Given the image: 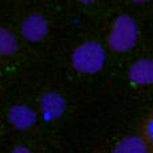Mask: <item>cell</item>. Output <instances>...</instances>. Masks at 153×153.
<instances>
[{"instance_id": "1", "label": "cell", "mask_w": 153, "mask_h": 153, "mask_svg": "<svg viewBox=\"0 0 153 153\" xmlns=\"http://www.w3.org/2000/svg\"><path fill=\"white\" fill-rule=\"evenodd\" d=\"M108 53L98 40H85L79 43L70 55L73 69L81 74H97L105 67Z\"/></svg>"}, {"instance_id": "2", "label": "cell", "mask_w": 153, "mask_h": 153, "mask_svg": "<svg viewBox=\"0 0 153 153\" xmlns=\"http://www.w3.org/2000/svg\"><path fill=\"white\" fill-rule=\"evenodd\" d=\"M140 30L136 19L129 13H120L114 18L108 34V46L111 51L124 54L138 42Z\"/></svg>"}, {"instance_id": "3", "label": "cell", "mask_w": 153, "mask_h": 153, "mask_svg": "<svg viewBox=\"0 0 153 153\" xmlns=\"http://www.w3.org/2000/svg\"><path fill=\"white\" fill-rule=\"evenodd\" d=\"M20 35L26 42L28 43H39L45 40L50 31V23L48 19L40 12L28 13L22 20L19 26Z\"/></svg>"}, {"instance_id": "4", "label": "cell", "mask_w": 153, "mask_h": 153, "mask_svg": "<svg viewBox=\"0 0 153 153\" xmlns=\"http://www.w3.org/2000/svg\"><path fill=\"white\" fill-rule=\"evenodd\" d=\"M67 102L63 94L55 90H47L39 98V113L47 122L58 121L65 116Z\"/></svg>"}, {"instance_id": "5", "label": "cell", "mask_w": 153, "mask_h": 153, "mask_svg": "<svg viewBox=\"0 0 153 153\" xmlns=\"http://www.w3.org/2000/svg\"><path fill=\"white\" fill-rule=\"evenodd\" d=\"M7 120L16 130H28L36 124L38 113L35 109L23 103H15L7 111Z\"/></svg>"}, {"instance_id": "6", "label": "cell", "mask_w": 153, "mask_h": 153, "mask_svg": "<svg viewBox=\"0 0 153 153\" xmlns=\"http://www.w3.org/2000/svg\"><path fill=\"white\" fill-rule=\"evenodd\" d=\"M126 76L134 86H153V58L136 59L128 69Z\"/></svg>"}, {"instance_id": "7", "label": "cell", "mask_w": 153, "mask_h": 153, "mask_svg": "<svg viewBox=\"0 0 153 153\" xmlns=\"http://www.w3.org/2000/svg\"><path fill=\"white\" fill-rule=\"evenodd\" d=\"M111 153H148V146L140 136H126L116 144Z\"/></svg>"}, {"instance_id": "8", "label": "cell", "mask_w": 153, "mask_h": 153, "mask_svg": "<svg viewBox=\"0 0 153 153\" xmlns=\"http://www.w3.org/2000/svg\"><path fill=\"white\" fill-rule=\"evenodd\" d=\"M19 50V40L10 28L0 24V58H11Z\"/></svg>"}, {"instance_id": "9", "label": "cell", "mask_w": 153, "mask_h": 153, "mask_svg": "<svg viewBox=\"0 0 153 153\" xmlns=\"http://www.w3.org/2000/svg\"><path fill=\"white\" fill-rule=\"evenodd\" d=\"M145 136L149 141L153 143V117H151L145 124Z\"/></svg>"}, {"instance_id": "10", "label": "cell", "mask_w": 153, "mask_h": 153, "mask_svg": "<svg viewBox=\"0 0 153 153\" xmlns=\"http://www.w3.org/2000/svg\"><path fill=\"white\" fill-rule=\"evenodd\" d=\"M11 153H34V152L26 145H15L12 148V151H11Z\"/></svg>"}, {"instance_id": "11", "label": "cell", "mask_w": 153, "mask_h": 153, "mask_svg": "<svg viewBox=\"0 0 153 153\" xmlns=\"http://www.w3.org/2000/svg\"><path fill=\"white\" fill-rule=\"evenodd\" d=\"M79 3H82V4H93V3H95L97 1V0H78Z\"/></svg>"}, {"instance_id": "12", "label": "cell", "mask_w": 153, "mask_h": 153, "mask_svg": "<svg viewBox=\"0 0 153 153\" xmlns=\"http://www.w3.org/2000/svg\"><path fill=\"white\" fill-rule=\"evenodd\" d=\"M130 1L136 3V4H143V3H148V1H152V0H130Z\"/></svg>"}]
</instances>
